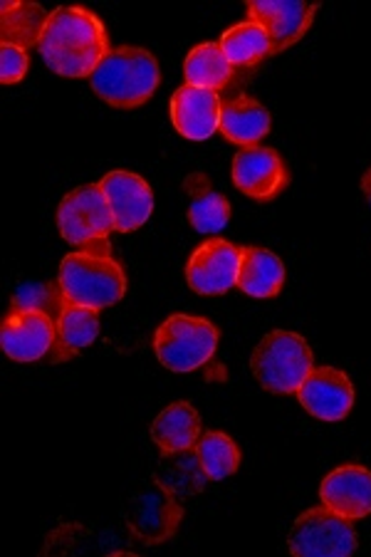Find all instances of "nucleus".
<instances>
[{
    "label": "nucleus",
    "instance_id": "obj_1",
    "mask_svg": "<svg viewBox=\"0 0 371 557\" xmlns=\"http://www.w3.org/2000/svg\"><path fill=\"white\" fill-rule=\"evenodd\" d=\"M40 58L60 77H92L110 52L104 23L87 8L65 5L52 11L38 42Z\"/></svg>",
    "mask_w": 371,
    "mask_h": 557
},
{
    "label": "nucleus",
    "instance_id": "obj_2",
    "mask_svg": "<svg viewBox=\"0 0 371 557\" xmlns=\"http://www.w3.org/2000/svg\"><path fill=\"white\" fill-rule=\"evenodd\" d=\"M58 283L70 302L97 312L112 308L126 293L124 268L107 238H97L62 258Z\"/></svg>",
    "mask_w": 371,
    "mask_h": 557
},
{
    "label": "nucleus",
    "instance_id": "obj_3",
    "mask_svg": "<svg viewBox=\"0 0 371 557\" xmlns=\"http://www.w3.org/2000/svg\"><path fill=\"white\" fill-rule=\"evenodd\" d=\"M159 83L161 70L157 58L149 50L132 45L112 48L89 77L99 100L120 110H134L149 102Z\"/></svg>",
    "mask_w": 371,
    "mask_h": 557
},
{
    "label": "nucleus",
    "instance_id": "obj_4",
    "mask_svg": "<svg viewBox=\"0 0 371 557\" xmlns=\"http://www.w3.org/2000/svg\"><path fill=\"white\" fill-rule=\"evenodd\" d=\"M250 370L262 389L273 394H297L307 374L314 370V357L302 335L275 330L260 339L250 357Z\"/></svg>",
    "mask_w": 371,
    "mask_h": 557
},
{
    "label": "nucleus",
    "instance_id": "obj_5",
    "mask_svg": "<svg viewBox=\"0 0 371 557\" xmlns=\"http://www.w3.org/2000/svg\"><path fill=\"white\" fill-rule=\"evenodd\" d=\"M219 337V327L213 322L194 314H171L153 335V349L166 370L186 374L213 359Z\"/></svg>",
    "mask_w": 371,
    "mask_h": 557
},
{
    "label": "nucleus",
    "instance_id": "obj_6",
    "mask_svg": "<svg viewBox=\"0 0 371 557\" xmlns=\"http://www.w3.org/2000/svg\"><path fill=\"white\" fill-rule=\"evenodd\" d=\"M287 547L297 557H347L357 550L359 541L351 520L320 506L295 520Z\"/></svg>",
    "mask_w": 371,
    "mask_h": 557
},
{
    "label": "nucleus",
    "instance_id": "obj_7",
    "mask_svg": "<svg viewBox=\"0 0 371 557\" xmlns=\"http://www.w3.org/2000/svg\"><path fill=\"white\" fill-rule=\"evenodd\" d=\"M181 518H184V506L178 496L159 481L134 493L126 506V525L144 545H159L174 537Z\"/></svg>",
    "mask_w": 371,
    "mask_h": 557
},
{
    "label": "nucleus",
    "instance_id": "obj_8",
    "mask_svg": "<svg viewBox=\"0 0 371 557\" xmlns=\"http://www.w3.org/2000/svg\"><path fill=\"white\" fill-rule=\"evenodd\" d=\"M58 228L70 246L83 248L97 238H107L114 231L110 201L99 184L79 186L60 201Z\"/></svg>",
    "mask_w": 371,
    "mask_h": 557
},
{
    "label": "nucleus",
    "instance_id": "obj_9",
    "mask_svg": "<svg viewBox=\"0 0 371 557\" xmlns=\"http://www.w3.org/2000/svg\"><path fill=\"white\" fill-rule=\"evenodd\" d=\"M240 248L225 238H211L198 246L186 265V283L198 295H225L238 285Z\"/></svg>",
    "mask_w": 371,
    "mask_h": 557
},
{
    "label": "nucleus",
    "instance_id": "obj_10",
    "mask_svg": "<svg viewBox=\"0 0 371 557\" xmlns=\"http://www.w3.org/2000/svg\"><path fill=\"white\" fill-rule=\"evenodd\" d=\"M58 322L40 310H11L0 325V347L15 362H38L52 352Z\"/></svg>",
    "mask_w": 371,
    "mask_h": 557
},
{
    "label": "nucleus",
    "instance_id": "obj_11",
    "mask_svg": "<svg viewBox=\"0 0 371 557\" xmlns=\"http://www.w3.org/2000/svg\"><path fill=\"white\" fill-rule=\"evenodd\" d=\"M233 184L256 201H273L287 186V169L275 149L243 147L233 159Z\"/></svg>",
    "mask_w": 371,
    "mask_h": 557
},
{
    "label": "nucleus",
    "instance_id": "obj_12",
    "mask_svg": "<svg viewBox=\"0 0 371 557\" xmlns=\"http://www.w3.org/2000/svg\"><path fill=\"white\" fill-rule=\"evenodd\" d=\"M302 407L320 421H342L355 407V386L334 367H314L297 389Z\"/></svg>",
    "mask_w": 371,
    "mask_h": 557
},
{
    "label": "nucleus",
    "instance_id": "obj_13",
    "mask_svg": "<svg viewBox=\"0 0 371 557\" xmlns=\"http://www.w3.org/2000/svg\"><path fill=\"white\" fill-rule=\"evenodd\" d=\"M248 13L250 21L260 23L268 30L270 42H273L270 52L277 55L300 42L314 21L317 5L302 3V0H250Z\"/></svg>",
    "mask_w": 371,
    "mask_h": 557
},
{
    "label": "nucleus",
    "instance_id": "obj_14",
    "mask_svg": "<svg viewBox=\"0 0 371 557\" xmlns=\"http://www.w3.org/2000/svg\"><path fill=\"white\" fill-rule=\"evenodd\" d=\"M110 201L114 231L132 233L149 221L153 211V191L139 174L110 172L99 182Z\"/></svg>",
    "mask_w": 371,
    "mask_h": 557
},
{
    "label": "nucleus",
    "instance_id": "obj_15",
    "mask_svg": "<svg viewBox=\"0 0 371 557\" xmlns=\"http://www.w3.org/2000/svg\"><path fill=\"white\" fill-rule=\"evenodd\" d=\"M221 102L219 92L184 85L171 97V122L181 137L206 141L221 127Z\"/></svg>",
    "mask_w": 371,
    "mask_h": 557
},
{
    "label": "nucleus",
    "instance_id": "obj_16",
    "mask_svg": "<svg viewBox=\"0 0 371 557\" xmlns=\"http://www.w3.org/2000/svg\"><path fill=\"white\" fill-rule=\"evenodd\" d=\"M322 506L355 523L371 516V471L364 466H339L320 486Z\"/></svg>",
    "mask_w": 371,
    "mask_h": 557
},
{
    "label": "nucleus",
    "instance_id": "obj_17",
    "mask_svg": "<svg viewBox=\"0 0 371 557\" xmlns=\"http://www.w3.org/2000/svg\"><path fill=\"white\" fill-rule=\"evenodd\" d=\"M285 285V265L273 250L243 246L240 248V271L238 287L250 298L270 300L283 290Z\"/></svg>",
    "mask_w": 371,
    "mask_h": 557
},
{
    "label": "nucleus",
    "instance_id": "obj_18",
    "mask_svg": "<svg viewBox=\"0 0 371 557\" xmlns=\"http://www.w3.org/2000/svg\"><path fill=\"white\" fill-rule=\"evenodd\" d=\"M270 124H273L270 112L260 102L252 100V97L238 95L221 102L219 132L233 144L256 147V141H260L270 132Z\"/></svg>",
    "mask_w": 371,
    "mask_h": 557
},
{
    "label": "nucleus",
    "instance_id": "obj_19",
    "mask_svg": "<svg viewBox=\"0 0 371 557\" xmlns=\"http://www.w3.org/2000/svg\"><path fill=\"white\" fill-rule=\"evenodd\" d=\"M201 436V417L188 401H176L153 419L151 438L161 454L191 451Z\"/></svg>",
    "mask_w": 371,
    "mask_h": 557
},
{
    "label": "nucleus",
    "instance_id": "obj_20",
    "mask_svg": "<svg viewBox=\"0 0 371 557\" xmlns=\"http://www.w3.org/2000/svg\"><path fill=\"white\" fill-rule=\"evenodd\" d=\"M184 191L188 194V223L198 231L211 236V233H221L231 221V203L223 194L213 191L208 184V176L203 172L188 174L184 182Z\"/></svg>",
    "mask_w": 371,
    "mask_h": 557
},
{
    "label": "nucleus",
    "instance_id": "obj_21",
    "mask_svg": "<svg viewBox=\"0 0 371 557\" xmlns=\"http://www.w3.org/2000/svg\"><path fill=\"white\" fill-rule=\"evenodd\" d=\"M99 337V314L97 310L83 308L65 298L58 318V339L52 347V362H67V359L83 352Z\"/></svg>",
    "mask_w": 371,
    "mask_h": 557
},
{
    "label": "nucleus",
    "instance_id": "obj_22",
    "mask_svg": "<svg viewBox=\"0 0 371 557\" xmlns=\"http://www.w3.org/2000/svg\"><path fill=\"white\" fill-rule=\"evenodd\" d=\"M48 17L50 13H45L38 3H28V0L13 3V0H5L0 5V40H3V45H15V48L28 50L40 42Z\"/></svg>",
    "mask_w": 371,
    "mask_h": 557
},
{
    "label": "nucleus",
    "instance_id": "obj_23",
    "mask_svg": "<svg viewBox=\"0 0 371 557\" xmlns=\"http://www.w3.org/2000/svg\"><path fill=\"white\" fill-rule=\"evenodd\" d=\"M184 75L186 85L219 92L231 83L233 65L225 58L221 42H201L186 55Z\"/></svg>",
    "mask_w": 371,
    "mask_h": 557
},
{
    "label": "nucleus",
    "instance_id": "obj_24",
    "mask_svg": "<svg viewBox=\"0 0 371 557\" xmlns=\"http://www.w3.org/2000/svg\"><path fill=\"white\" fill-rule=\"evenodd\" d=\"M219 42L233 67L256 65V62L270 55V50H273L268 30L256 21H243L238 25H233L231 30L223 33V38Z\"/></svg>",
    "mask_w": 371,
    "mask_h": 557
},
{
    "label": "nucleus",
    "instance_id": "obj_25",
    "mask_svg": "<svg viewBox=\"0 0 371 557\" xmlns=\"http://www.w3.org/2000/svg\"><path fill=\"white\" fill-rule=\"evenodd\" d=\"M194 451L198 461H201L206 475L213 481L228 479L240 466V448L223 431H208V434L198 436Z\"/></svg>",
    "mask_w": 371,
    "mask_h": 557
},
{
    "label": "nucleus",
    "instance_id": "obj_26",
    "mask_svg": "<svg viewBox=\"0 0 371 557\" xmlns=\"http://www.w3.org/2000/svg\"><path fill=\"white\" fill-rule=\"evenodd\" d=\"M166 456V463L161 473H169L171 481H164V486L169 491H174L176 496H194V493H201L206 486V471L201 461H198V456H176L171 458V454ZM161 483V481H159Z\"/></svg>",
    "mask_w": 371,
    "mask_h": 557
},
{
    "label": "nucleus",
    "instance_id": "obj_27",
    "mask_svg": "<svg viewBox=\"0 0 371 557\" xmlns=\"http://www.w3.org/2000/svg\"><path fill=\"white\" fill-rule=\"evenodd\" d=\"M62 305H65V295H62L60 283H45V285H23L15 293L11 310H40L48 312L52 320L58 322Z\"/></svg>",
    "mask_w": 371,
    "mask_h": 557
},
{
    "label": "nucleus",
    "instance_id": "obj_28",
    "mask_svg": "<svg viewBox=\"0 0 371 557\" xmlns=\"http://www.w3.org/2000/svg\"><path fill=\"white\" fill-rule=\"evenodd\" d=\"M28 72V50L15 45H0V83L15 85Z\"/></svg>",
    "mask_w": 371,
    "mask_h": 557
},
{
    "label": "nucleus",
    "instance_id": "obj_29",
    "mask_svg": "<svg viewBox=\"0 0 371 557\" xmlns=\"http://www.w3.org/2000/svg\"><path fill=\"white\" fill-rule=\"evenodd\" d=\"M361 194H364V199L371 206V169H367L364 176H361Z\"/></svg>",
    "mask_w": 371,
    "mask_h": 557
}]
</instances>
